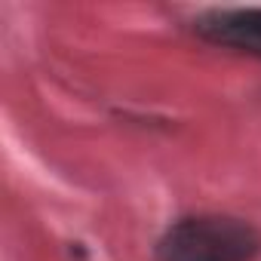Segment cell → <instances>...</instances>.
<instances>
[{
    "instance_id": "1",
    "label": "cell",
    "mask_w": 261,
    "mask_h": 261,
    "mask_svg": "<svg viewBox=\"0 0 261 261\" xmlns=\"http://www.w3.org/2000/svg\"><path fill=\"white\" fill-rule=\"evenodd\" d=\"M261 233L230 215H191L175 221L157 243V261H252Z\"/></svg>"
},
{
    "instance_id": "2",
    "label": "cell",
    "mask_w": 261,
    "mask_h": 261,
    "mask_svg": "<svg viewBox=\"0 0 261 261\" xmlns=\"http://www.w3.org/2000/svg\"><path fill=\"white\" fill-rule=\"evenodd\" d=\"M197 34L206 37L215 46L237 49L243 56L261 59V10L246 7V10H212L194 22Z\"/></svg>"
}]
</instances>
